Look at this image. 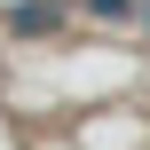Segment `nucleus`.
Wrapping results in <instances>:
<instances>
[{
	"label": "nucleus",
	"mask_w": 150,
	"mask_h": 150,
	"mask_svg": "<svg viewBox=\"0 0 150 150\" xmlns=\"http://www.w3.org/2000/svg\"><path fill=\"white\" fill-rule=\"evenodd\" d=\"M55 16H63L55 0H24V8H16L8 24H16V32H55Z\"/></svg>",
	"instance_id": "obj_1"
},
{
	"label": "nucleus",
	"mask_w": 150,
	"mask_h": 150,
	"mask_svg": "<svg viewBox=\"0 0 150 150\" xmlns=\"http://www.w3.org/2000/svg\"><path fill=\"white\" fill-rule=\"evenodd\" d=\"M95 8H111V16H127V8H134V0H95Z\"/></svg>",
	"instance_id": "obj_2"
}]
</instances>
